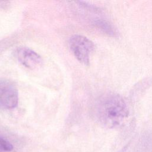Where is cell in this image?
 Returning <instances> with one entry per match:
<instances>
[{"instance_id": "4", "label": "cell", "mask_w": 152, "mask_h": 152, "mask_svg": "<svg viewBox=\"0 0 152 152\" xmlns=\"http://www.w3.org/2000/svg\"><path fill=\"white\" fill-rule=\"evenodd\" d=\"M17 58L23 65L31 69L40 66L43 62L39 54L26 47H21L17 49Z\"/></svg>"}, {"instance_id": "2", "label": "cell", "mask_w": 152, "mask_h": 152, "mask_svg": "<svg viewBox=\"0 0 152 152\" xmlns=\"http://www.w3.org/2000/svg\"><path fill=\"white\" fill-rule=\"evenodd\" d=\"M70 49L75 58L81 63L88 65L90 55L94 51L95 46L87 37L79 34H74L69 40Z\"/></svg>"}, {"instance_id": "3", "label": "cell", "mask_w": 152, "mask_h": 152, "mask_svg": "<svg viewBox=\"0 0 152 152\" xmlns=\"http://www.w3.org/2000/svg\"><path fill=\"white\" fill-rule=\"evenodd\" d=\"M18 102V94L15 86L8 81H0V108L11 109Z\"/></svg>"}, {"instance_id": "5", "label": "cell", "mask_w": 152, "mask_h": 152, "mask_svg": "<svg viewBox=\"0 0 152 152\" xmlns=\"http://www.w3.org/2000/svg\"><path fill=\"white\" fill-rule=\"evenodd\" d=\"M12 144L7 140L0 137V152L10 151L12 150Z\"/></svg>"}, {"instance_id": "1", "label": "cell", "mask_w": 152, "mask_h": 152, "mask_svg": "<svg viewBox=\"0 0 152 152\" xmlns=\"http://www.w3.org/2000/svg\"><path fill=\"white\" fill-rule=\"evenodd\" d=\"M128 108L118 94H108L103 97L97 106V115L104 125L113 128L121 125L128 116Z\"/></svg>"}]
</instances>
